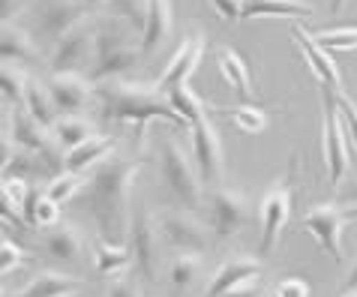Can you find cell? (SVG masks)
Wrapping results in <instances>:
<instances>
[{
	"label": "cell",
	"instance_id": "obj_1",
	"mask_svg": "<svg viewBox=\"0 0 357 297\" xmlns=\"http://www.w3.org/2000/svg\"><path fill=\"white\" fill-rule=\"evenodd\" d=\"M144 160H130V156H105L99 165L91 168L87 177V211L93 213L99 225V237L108 243H126L130 231V211H132V183L142 172Z\"/></svg>",
	"mask_w": 357,
	"mask_h": 297
},
{
	"label": "cell",
	"instance_id": "obj_2",
	"mask_svg": "<svg viewBox=\"0 0 357 297\" xmlns=\"http://www.w3.org/2000/svg\"><path fill=\"white\" fill-rule=\"evenodd\" d=\"M93 99L99 105V114L105 121H121V123H138L142 135L147 130V123L153 117H165L174 126H186L177 112L168 102L165 91H160L153 84H142V82H126V78H112V82H99L93 84Z\"/></svg>",
	"mask_w": 357,
	"mask_h": 297
},
{
	"label": "cell",
	"instance_id": "obj_3",
	"mask_svg": "<svg viewBox=\"0 0 357 297\" xmlns=\"http://www.w3.org/2000/svg\"><path fill=\"white\" fill-rule=\"evenodd\" d=\"M142 45H135L130 33L117 22L96 24V43H93V61L87 69V78L93 84L112 82V78H123L142 63Z\"/></svg>",
	"mask_w": 357,
	"mask_h": 297
},
{
	"label": "cell",
	"instance_id": "obj_4",
	"mask_svg": "<svg viewBox=\"0 0 357 297\" xmlns=\"http://www.w3.org/2000/svg\"><path fill=\"white\" fill-rule=\"evenodd\" d=\"M160 168H162V183L174 195V201L183 211L195 213L204 198V183L195 168V160H190L183 142H177L174 135H165L160 142Z\"/></svg>",
	"mask_w": 357,
	"mask_h": 297
},
{
	"label": "cell",
	"instance_id": "obj_5",
	"mask_svg": "<svg viewBox=\"0 0 357 297\" xmlns=\"http://www.w3.org/2000/svg\"><path fill=\"white\" fill-rule=\"evenodd\" d=\"M321 156L327 168V181L336 192L351 168V153L349 132H345L340 102H336V91H331V87H321Z\"/></svg>",
	"mask_w": 357,
	"mask_h": 297
},
{
	"label": "cell",
	"instance_id": "obj_6",
	"mask_svg": "<svg viewBox=\"0 0 357 297\" xmlns=\"http://www.w3.org/2000/svg\"><path fill=\"white\" fill-rule=\"evenodd\" d=\"M126 246L132 252V264L138 267V273L144 276V282H156L162 264V234L160 225L151 216V211L142 201H132L130 211V231H126Z\"/></svg>",
	"mask_w": 357,
	"mask_h": 297
},
{
	"label": "cell",
	"instance_id": "obj_7",
	"mask_svg": "<svg viewBox=\"0 0 357 297\" xmlns=\"http://www.w3.org/2000/svg\"><path fill=\"white\" fill-rule=\"evenodd\" d=\"M351 220H357V204L345 207L342 201H324L303 213V231L319 241L324 255H331L333 261H342V231Z\"/></svg>",
	"mask_w": 357,
	"mask_h": 297
},
{
	"label": "cell",
	"instance_id": "obj_8",
	"mask_svg": "<svg viewBox=\"0 0 357 297\" xmlns=\"http://www.w3.org/2000/svg\"><path fill=\"white\" fill-rule=\"evenodd\" d=\"M294 172H297V160H291L289 172L280 183H273L267 195L259 204V220H261V255H271L280 243V237L289 225L291 216V190H294Z\"/></svg>",
	"mask_w": 357,
	"mask_h": 297
},
{
	"label": "cell",
	"instance_id": "obj_9",
	"mask_svg": "<svg viewBox=\"0 0 357 297\" xmlns=\"http://www.w3.org/2000/svg\"><path fill=\"white\" fill-rule=\"evenodd\" d=\"M190 132H192V160L198 174H202V183L216 190V186H222V177H225V153H222L220 130H216V123L207 114L190 126Z\"/></svg>",
	"mask_w": 357,
	"mask_h": 297
},
{
	"label": "cell",
	"instance_id": "obj_10",
	"mask_svg": "<svg viewBox=\"0 0 357 297\" xmlns=\"http://www.w3.org/2000/svg\"><path fill=\"white\" fill-rule=\"evenodd\" d=\"M156 225H160L162 243L177 252H202L213 241V231L192 211H183V207L181 211H162L156 216Z\"/></svg>",
	"mask_w": 357,
	"mask_h": 297
},
{
	"label": "cell",
	"instance_id": "obj_11",
	"mask_svg": "<svg viewBox=\"0 0 357 297\" xmlns=\"http://www.w3.org/2000/svg\"><path fill=\"white\" fill-rule=\"evenodd\" d=\"M93 43H96V24L87 18L78 27H73L63 39H57L48 57V69L52 73H84L91 69L93 61Z\"/></svg>",
	"mask_w": 357,
	"mask_h": 297
},
{
	"label": "cell",
	"instance_id": "obj_12",
	"mask_svg": "<svg viewBox=\"0 0 357 297\" xmlns=\"http://www.w3.org/2000/svg\"><path fill=\"white\" fill-rule=\"evenodd\" d=\"M250 220V195L234 186H216L211 192V231L213 237H234Z\"/></svg>",
	"mask_w": 357,
	"mask_h": 297
},
{
	"label": "cell",
	"instance_id": "obj_13",
	"mask_svg": "<svg viewBox=\"0 0 357 297\" xmlns=\"http://www.w3.org/2000/svg\"><path fill=\"white\" fill-rule=\"evenodd\" d=\"M45 87L61 114H78L93 102V82L82 73H52Z\"/></svg>",
	"mask_w": 357,
	"mask_h": 297
},
{
	"label": "cell",
	"instance_id": "obj_14",
	"mask_svg": "<svg viewBox=\"0 0 357 297\" xmlns=\"http://www.w3.org/2000/svg\"><path fill=\"white\" fill-rule=\"evenodd\" d=\"M204 52H207L204 33L202 31H192L181 43V48L172 54V61L165 63L160 78H156V87H160V91H172V87H177V84H186V82H190V75L198 69V63H202Z\"/></svg>",
	"mask_w": 357,
	"mask_h": 297
},
{
	"label": "cell",
	"instance_id": "obj_15",
	"mask_svg": "<svg viewBox=\"0 0 357 297\" xmlns=\"http://www.w3.org/2000/svg\"><path fill=\"white\" fill-rule=\"evenodd\" d=\"M291 39H294V45L301 48V54H303L306 66L312 69V75L319 78V84H321V87H331V91L340 93V91H342V75H340V69H336L333 57L327 54L324 48L312 39V33L303 27V22H294V24H291Z\"/></svg>",
	"mask_w": 357,
	"mask_h": 297
},
{
	"label": "cell",
	"instance_id": "obj_16",
	"mask_svg": "<svg viewBox=\"0 0 357 297\" xmlns=\"http://www.w3.org/2000/svg\"><path fill=\"white\" fill-rule=\"evenodd\" d=\"M91 18V3H75V0H54L48 3L36 18V27L48 43H57L63 39L73 27H78L82 22Z\"/></svg>",
	"mask_w": 357,
	"mask_h": 297
},
{
	"label": "cell",
	"instance_id": "obj_17",
	"mask_svg": "<svg viewBox=\"0 0 357 297\" xmlns=\"http://www.w3.org/2000/svg\"><path fill=\"white\" fill-rule=\"evenodd\" d=\"M252 280H264V267L259 259H250V255H234V259L222 261L213 271L211 282L204 289V297H225L228 291H234L237 285L252 282Z\"/></svg>",
	"mask_w": 357,
	"mask_h": 297
},
{
	"label": "cell",
	"instance_id": "obj_18",
	"mask_svg": "<svg viewBox=\"0 0 357 297\" xmlns=\"http://www.w3.org/2000/svg\"><path fill=\"white\" fill-rule=\"evenodd\" d=\"M174 33V9L172 0H147L144 24H142V57L156 54Z\"/></svg>",
	"mask_w": 357,
	"mask_h": 297
},
{
	"label": "cell",
	"instance_id": "obj_19",
	"mask_svg": "<svg viewBox=\"0 0 357 297\" xmlns=\"http://www.w3.org/2000/svg\"><path fill=\"white\" fill-rule=\"evenodd\" d=\"M43 250L48 259L54 261H78L82 259V250H84V237L82 231L75 229L73 222H57L54 229H45V237H43Z\"/></svg>",
	"mask_w": 357,
	"mask_h": 297
},
{
	"label": "cell",
	"instance_id": "obj_20",
	"mask_svg": "<svg viewBox=\"0 0 357 297\" xmlns=\"http://www.w3.org/2000/svg\"><path fill=\"white\" fill-rule=\"evenodd\" d=\"M243 22L250 18H289V22H306L312 18V6L303 0H243Z\"/></svg>",
	"mask_w": 357,
	"mask_h": 297
},
{
	"label": "cell",
	"instance_id": "obj_21",
	"mask_svg": "<svg viewBox=\"0 0 357 297\" xmlns=\"http://www.w3.org/2000/svg\"><path fill=\"white\" fill-rule=\"evenodd\" d=\"M114 144H117V138L114 135H93V138H87L84 144H78L73 147V151L66 153V160H63V168L66 172H75V174H84L87 168H93L105 160V156H112L114 151Z\"/></svg>",
	"mask_w": 357,
	"mask_h": 297
},
{
	"label": "cell",
	"instance_id": "obj_22",
	"mask_svg": "<svg viewBox=\"0 0 357 297\" xmlns=\"http://www.w3.org/2000/svg\"><path fill=\"white\" fill-rule=\"evenodd\" d=\"M36 43L22 24H0V63H27L36 61Z\"/></svg>",
	"mask_w": 357,
	"mask_h": 297
},
{
	"label": "cell",
	"instance_id": "obj_23",
	"mask_svg": "<svg viewBox=\"0 0 357 297\" xmlns=\"http://www.w3.org/2000/svg\"><path fill=\"white\" fill-rule=\"evenodd\" d=\"M82 285L84 282L78 280V276H66L61 271H43V273H36L15 297H73Z\"/></svg>",
	"mask_w": 357,
	"mask_h": 297
},
{
	"label": "cell",
	"instance_id": "obj_24",
	"mask_svg": "<svg viewBox=\"0 0 357 297\" xmlns=\"http://www.w3.org/2000/svg\"><path fill=\"white\" fill-rule=\"evenodd\" d=\"M216 54H220V73L228 82V87H231L243 102H250L255 96V87H252V73H250V66H246L243 54L234 52V48H220Z\"/></svg>",
	"mask_w": 357,
	"mask_h": 297
},
{
	"label": "cell",
	"instance_id": "obj_25",
	"mask_svg": "<svg viewBox=\"0 0 357 297\" xmlns=\"http://www.w3.org/2000/svg\"><path fill=\"white\" fill-rule=\"evenodd\" d=\"M52 135H54V142L61 144V151L69 153L73 147L84 144L87 138L99 135V130H96L93 121H87V117H82V114H61L52 126Z\"/></svg>",
	"mask_w": 357,
	"mask_h": 297
},
{
	"label": "cell",
	"instance_id": "obj_26",
	"mask_svg": "<svg viewBox=\"0 0 357 297\" xmlns=\"http://www.w3.org/2000/svg\"><path fill=\"white\" fill-rule=\"evenodd\" d=\"M202 252H177L168 261V285H172L174 297H183L192 285L202 280Z\"/></svg>",
	"mask_w": 357,
	"mask_h": 297
},
{
	"label": "cell",
	"instance_id": "obj_27",
	"mask_svg": "<svg viewBox=\"0 0 357 297\" xmlns=\"http://www.w3.org/2000/svg\"><path fill=\"white\" fill-rule=\"evenodd\" d=\"M132 264V252L126 243H108L105 237L93 241V276H112Z\"/></svg>",
	"mask_w": 357,
	"mask_h": 297
},
{
	"label": "cell",
	"instance_id": "obj_28",
	"mask_svg": "<svg viewBox=\"0 0 357 297\" xmlns=\"http://www.w3.org/2000/svg\"><path fill=\"white\" fill-rule=\"evenodd\" d=\"M24 112L31 114L33 121L43 123L45 130H52L54 121L61 117L52 93H48V87L43 82H36V78H27V87H24Z\"/></svg>",
	"mask_w": 357,
	"mask_h": 297
},
{
	"label": "cell",
	"instance_id": "obj_29",
	"mask_svg": "<svg viewBox=\"0 0 357 297\" xmlns=\"http://www.w3.org/2000/svg\"><path fill=\"white\" fill-rule=\"evenodd\" d=\"M165 96H168V102H172L177 117H181L186 126H192V123L202 121V117L211 114L207 105H204V99L195 96L190 84H177V87H172V91H165Z\"/></svg>",
	"mask_w": 357,
	"mask_h": 297
},
{
	"label": "cell",
	"instance_id": "obj_30",
	"mask_svg": "<svg viewBox=\"0 0 357 297\" xmlns=\"http://www.w3.org/2000/svg\"><path fill=\"white\" fill-rule=\"evenodd\" d=\"M3 177H18V181H39V177H54L52 168H48V162L43 160L39 153L33 151H15V156L9 160Z\"/></svg>",
	"mask_w": 357,
	"mask_h": 297
},
{
	"label": "cell",
	"instance_id": "obj_31",
	"mask_svg": "<svg viewBox=\"0 0 357 297\" xmlns=\"http://www.w3.org/2000/svg\"><path fill=\"white\" fill-rule=\"evenodd\" d=\"M27 75L22 66L15 63H0V99L9 108L24 105V87H27Z\"/></svg>",
	"mask_w": 357,
	"mask_h": 297
},
{
	"label": "cell",
	"instance_id": "obj_32",
	"mask_svg": "<svg viewBox=\"0 0 357 297\" xmlns=\"http://www.w3.org/2000/svg\"><path fill=\"white\" fill-rule=\"evenodd\" d=\"M312 39L327 54H349L357 52V27H336V31H315Z\"/></svg>",
	"mask_w": 357,
	"mask_h": 297
},
{
	"label": "cell",
	"instance_id": "obj_33",
	"mask_svg": "<svg viewBox=\"0 0 357 297\" xmlns=\"http://www.w3.org/2000/svg\"><path fill=\"white\" fill-rule=\"evenodd\" d=\"M87 186V177L84 174H75V172H63V174H57V177H52L48 181V186H45V195L52 198V201H57V204H63V201H69L78 190H84Z\"/></svg>",
	"mask_w": 357,
	"mask_h": 297
},
{
	"label": "cell",
	"instance_id": "obj_34",
	"mask_svg": "<svg viewBox=\"0 0 357 297\" xmlns=\"http://www.w3.org/2000/svg\"><path fill=\"white\" fill-rule=\"evenodd\" d=\"M228 117H231L237 123V130H243L246 135H261L267 130V114L255 105H237L228 112Z\"/></svg>",
	"mask_w": 357,
	"mask_h": 297
},
{
	"label": "cell",
	"instance_id": "obj_35",
	"mask_svg": "<svg viewBox=\"0 0 357 297\" xmlns=\"http://www.w3.org/2000/svg\"><path fill=\"white\" fill-rule=\"evenodd\" d=\"M61 222V204L52 201L45 192L39 195V201L33 207V216H31V229L39 225V229H54V225Z\"/></svg>",
	"mask_w": 357,
	"mask_h": 297
},
{
	"label": "cell",
	"instance_id": "obj_36",
	"mask_svg": "<svg viewBox=\"0 0 357 297\" xmlns=\"http://www.w3.org/2000/svg\"><path fill=\"white\" fill-rule=\"evenodd\" d=\"M31 255H27L22 246L13 243V241H6V237H0V276H6L9 271H15L22 261H27Z\"/></svg>",
	"mask_w": 357,
	"mask_h": 297
},
{
	"label": "cell",
	"instance_id": "obj_37",
	"mask_svg": "<svg viewBox=\"0 0 357 297\" xmlns=\"http://www.w3.org/2000/svg\"><path fill=\"white\" fill-rule=\"evenodd\" d=\"M336 102H340V114H342L345 132H349L351 144H354V151H357V102H354V99L345 93V91L336 93Z\"/></svg>",
	"mask_w": 357,
	"mask_h": 297
},
{
	"label": "cell",
	"instance_id": "obj_38",
	"mask_svg": "<svg viewBox=\"0 0 357 297\" xmlns=\"http://www.w3.org/2000/svg\"><path fill=\"white\" fill-rule=\"evenodd\" d=\"M0 186H3V192L9 195V201H13L18 211L24 207L27 195H31V190H33L31 183H27V181H18V177H3V181H0ZM22 216H24V213H22Z\"/></svg>",
	"mask_w": 357,
	"mask_h": 297
},
{
	"label": "cell",
	"instance_id": "obj_39",
	"mask_svg": "<svg viewBox=\"0 0 357 297\" xmlns=\"http://www.w3.org/2000/svg\"><path fill=\"white\" fill-rule=\"evenodd\" d=\"M108 297H144V291L135 280L121 273L117 280H112V285H108Z\"/></svg>",
	"mask_w": 357,
	"mask_h": 297
},
{
	"label": "cell",
	"instance_id": "obj_40",
	"mask_svg": "<svg viewBox=\"0 0 357 297\" xmlns=\"http://www.w3.org/2000/svg\"><path fill=\"white\" fill-rule=\"evenodd\" d=\"M0 222H9V225H15V229H27L22 211L9 201V195L3 192V186H0Z\"/></svg>",
	"mask_w": 357,
	"mask_h": 297
},
{
	"label": "cell",
	"instance_id": "obj_41",
	"mask_svg": "<svg viewBox=\"0 0 357 297\" xmlns=\"http://www.w3.org/2000/svg\"><path fill=\"white\" fill-rule=\"evenodd\" d=\"M211 6L222 22H241L243 15V0H211Z\"/></svg>",
	"mask_w": 357,
	"mask_h": 297
},
{
	"label": "cell",
	"instance_id": "obj_42",
	"mask_svg": "<svg viewBox=\"0 0 357 297\" xmlns=\"http://www.w3.org/2000/svg\"><path fill=\"white\" fill-rule=\"evenodd\" d=\"M273 297H310V285L303 280H297V276H289V280H282L276 285Z\"/></svg>",
	"mask_w": 357,
	"mask_h": 297
},
{
	"label": "cell",
	"instance_id": "obj_43",
	"mask_svg": "<svg viewBox=\"0 0 357 297\" xmlns=\"http://www.w3.org/2000/svg\"><path fill=\"white\" fill-rule=\"evenodd\" d=\"M15 151H18V147L13 144V135H9V126H3V121H0V177H3L6 165H9V160H13V156H15Z\"/></svg>",
	"mask_w": 357,
	"mask_h": 297
},
{
	"label": "cell",
	"instance_id": "obj_44",
	"mask_svg": "<svg viewBox=\"0 0 357 297\" xmlns=\"http://www.w3.org/2000/svg\"><path fill=\"white\" fill-rule=\"evenodd\" d=\"M27 0H0V24H13L15 15H22Z\"/></svg>",
	"mask_w": 357,
	"mask_h": 297
},
{
	"label": "cell",
	"instance_id": "obj_45",
	"mask_svg": "<svg viewBox=\"0 0 357 297\" xmlns=\"http://www.w3.org/2000/svg\"><path fill=\"white\" fill-rule=\"evenodd\" d=\"M225 297H264V282L261 280L243 282V285H237L234 291H228Z\"/></svg>",
	"mask_w": 357,
	"mask_h": 297
},
{
	"label": "cell",
	"instance_id": "obj_46",
	"mask_svg": "<svg viewBox=\"0 0 357 297\" xmlns=\"http://www.w3.org/2000/svg\"><path fill=\"white\" fill-rule=\"evenodd\" d=\"M342 289H345V291H354V289H357V259H354V264L349 267V273H345Z\"/></svg>",
	"mask_w": 357,
	"mask_h": 297
},
{
	"label": "cell",
	"instance_id": "obj_47",
	"mask_svg": "<svg viewBox=\"0 0 357 297\" xmlns=\"http://www.w3.org/2000/svg\"><path fill=\"white\" fill-rule=\"evenodd\" d=\"M349 3V0H331V13L336 15V13H342V6Z\"/></svg>",
	"mask_w": 357,
	"mask_h": 297
},
{
	"label": "cell",
	"instance_id": "obj_48",
	"mask_svg": "<svg viewBox=\"0 0 357 297\" xmlns=\"http://www.w3.org/2000/svg\"><path fill=\"white\" fill-rule=\"evenodd\" d=\"M84 3H91V6H93V3H105V0H84ZM138 3H144V6H147V0H138Z\"/></svg>",
	"mask_w": 357,
	"mask_h": 297
},
{
	"label": "cell",
	"instance_id": "obj_49",
	"mask_svg": "<svg viewBox=\"0 0 357 297\" xmlns=\"http://www.w3.org/2000/svg\"><path fill=\"white\" fill-rule=\"evenodd\" d=\"M3 114H6V105H3V102H0V121H3Z\"/></svg>",
	"mask_w": 357,
	"mask_h": 297
},
{
	"label": "cell",
	"instance_id": "obj_50",
	"mask_svg": "<svg viewBox=\"0 0 357 297\" xmlns=\"http://www.w3.org/2000/svg\"><path fill=\"white\" fill-rule=\"evenodd\" d=\"M342 297H357V289H354V291H345Z\"/></svg>",
	"mask_w": 357,
	"mask_h": 297
},
{
	"label": "cell",
	"instance_id": "obj_51",
	"mask_svg": "<svg viewBox=\"0 0 357 297\" xmlns=\"http://www.w3.org/2000/svg\"><path fill=\"white\" fill-rule=\"evenodd\" d=\"M0 297H3V289H0Z\"/></svg>",
	"mask_w": 357,
	"mask_h": 297
}]
</instances>
